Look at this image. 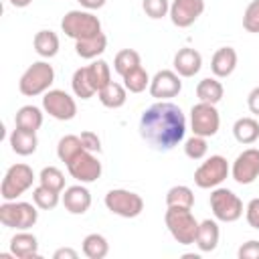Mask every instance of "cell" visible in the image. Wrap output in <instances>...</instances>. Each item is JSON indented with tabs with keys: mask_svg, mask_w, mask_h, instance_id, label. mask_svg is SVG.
Returning <instances> with one entry per match:
<instances>
[{
	"mask_svg": "<svg viewBox=\"0 0 259 259\" xmlns=\"http://www.w3.org/2000/svg\"><path fill=\"white\" fill-rule=\"evenodd\" d=\"M186 134V117L182 109L170 101H158L150 105L140 117V136L142 140L158 150L168 152L176 148Z\"/></svg>",
	"mask_w": 259,
	"mask_h": 259,
	"instance_id": "6da1fadb",
	"label": "cell"
},
{
	"mask_svg": "<svg viewBox=\"0 0 259 259\" xmlns=\"http://www.w3.org/2000/svg\"><path fill=\"white\" fill-rule=\"evenodd\" d=\"M164 223L170 231V235L174 237V241L178 245H192L196 241V233H198V221L194 219L190 208L184 206H168L166 214H164Z\"/></svg>",
	"mask_w": 259,
	"mask_h": 259,
	"instance_id": "7a4b0ae2",
	"label": "cell"
},
{
	"mask_svg": "<svg viewBox=\"0 0 259 259\" xmlns=\"http://www.w3.org/2000/svg\"><path fill=\"white\" fill-rule=\"evenodd\" d=\"M38 206L24 200H4L0 204V223L8 229L28 231L38 221Z\"/></svg>",
	"mask_w": 259,
	"mask_h": 259,
	"instance_id": "3957f363",
	"label": "cell"
},
{
	"mask_svg": "<svg viewBox=\"0 0 259 259\" xmlns=\"http://www.w3.org/2000/svg\"><path fill=\"white\" fill-rule=\"evenodd\" d=\"M55 81V69L47 61L32 63L18 81V91L26 97H36L40 93H47L49 87Z\"/></svg>",
	"mask_w": 259,
	"mask_h": 259,
	"instance_id": "277c9868",
	"label": "cell"
},
{
	"mask_svg": "<svg viewBox=\"0 0 259 259\" xmlns=\"http://www.w3.org/2000/svg\"><path fill=\"white\" fill-rule=\"evenodd\" d=\"M61 30L67 36L81 40V38H89V36L99 34L101 32V20L89 10H69L61 20Z\"/></svg>",
	"mask_w": 259,
	"mask_h": 259,
	"instance_id": "5b68a950",
	"label": "cell"
},
{
	"mask_svg": "<svg viewBox=\"0 0 259 259\" xmlns=\"http://www.w3.org/2000/svg\"><path fill=\"white\" fill-rule=\"evenodd\" d=\"M34 182V172L28 164H12L0 184V196L4 200H16L20 194H24Z\"/></svg>",
	"mask_w": 259,
	"mask_h": 259,
	"instance_id": "8992f818",
	"label": "cell"
},
{
	"mask_svg": "<svg viewBox=\"0 0 259 259\" xmlns=\"http://www.w3.org/2000/svg\"><path fill=\"white\" fill-rule=\"evenodd\" d=\"M210 210L217 221L223 223H235L243 217V200L229 188H214L210 192Z\"/></svg>",
	"mask_w": 259,
	"mask_h": 259,
	"instance_id": "52a82bcc",
	"label": "cell"
},
{
	"mask_svg": "<svg viewBox=\"0 0 259 259\" xmlns=\"http://www.w3.org/2000/svg\"><path fill=\"white\" fill-rule=\"evenodd\" d=\"M105 206L109 212H113L117 217L136 219L144 210V198L125 188H113L105 194Z\"/></svg>",
	"mask_w": 259,
	"mask_h": 259,
	"instance_id": "ba28073f",
	"label": "cell"
},
{
	"mask_svg": "<svg viewBox=\"0 0 259 259\" xmlns=\"http://www.w3.org/2000/svg\"><path fill=\"white\" fill-rule=\"evenodd\" d=\"M231 168L227 158L214 154L210 158H206L196 170H194V184L198 188H217L227 176H229Z\"/></svg>",
	"mask_w": 259,
	"mask_h": 259,
	"instance_id": "9c48e42d",
	"label": "cell"
},
{
	"mask_svg": "<svg viewBox=\"0 0 259 259\" xmlns=\"http://www.w3.org/2000/svg\"><path fill=\"white\" fill-rule=\"evenodd\" d=\"M219 125H221V115L212 103L198 101L196 105H192V109H190L192 134L202 136V138H212L219 132Z\"/></svg>",
	"mask_w": 259,
	"mask_h": 259,
	"instance_id": "30bf717a",
	"label": "cell"
},
{
	"mask_svg": "<svg viewBox=\"0 0 259 259\" xmlns=\"http://www.w3.org/2000/svg\"><path fill=\"white\" fill-rule=\"evenodd\" d=\"M42 109L59 121H69L77 115L75 99L63 89H49L42 97Z\"/></svg>",
	"mask_w": 259,
	"mask_h": 259,
	"instance_id": "8fae6325",
	"label": "cell"
},
{
	"mask_svg": "<svg viewBox=\"0 0 259 259\" xmlns=\"http://www.w3.org/2000/svg\"><path fill=\"white\" fill-rule=\"evenodd\" d=\"M67 170L75 180H79L83 184H89V182H95L101 176V162L93 156V152L81 150L75 158H71L67 162Z\"/></svg>",
	"mask_w": 259,
	"mask_h": 259,
	"instance_id": "7c38bea8",
	"label": "cell"
},
{
	"mask_svg": "<svg viewBox=\"0 0 259 259\" xmlns=\"http://www.w3.org/2000/svg\"><path fill=\"white\" fill-rule=\"evenodd\" d=\"M231 176L237 184H253L259 178V150L257 148L243 150L231 166Z\"/></svg>",
	"mask_w": 259,
	"mask_h": 259,
	"instance_id": "4fadbf2b",
	"label": "cell"
},
{
	"mask_svg": "<svg viewBox=\"0 0 259 259\" xmlns=\"http://www.w3.org/2000/svg\"><path fill=\"white\" fill-rule=\"evenodd\" d=\"M204 12V0H174L170 4V20L178 28L192 26Z\"/></svg>",
	"mask_w": 259,
	"mask_h": 259,
	"instance_id": "5bb4252c",
	"label": "cell"
},
{
	"mask_svg": "<svg viewBox=\"0 0 259 259\" xmlns=\"http://www.w3.org/2000/svg\"><path fill=\"white\" fill-rule=\"evenodd\" d=\"M182 89V81H180V75L176 71H170V69H162L158 71L152 81H150V95L164 101L168 97H176Z\"/></svg>",
	"mask_w": 259,
	"mask_h": 259,
	"instance_id": "9a60e30c",
	"label": "cell"
},
{
	"mask_svg": "<svg viewBox=\"0 0 259 259\" xmlns=\"http://www.w3.org/2000/svg\"><path fill=\"white\" fill-rule=\"evenodd\" d=\"M63 206L71 214H83L91 206V192L83 186V182L69 186V188H65V194H63Z\"/></svg>",
	"mask_w": 259,
	"mask_h": 259,
	"instance_id": "2e32d148",
	"label": "cell"
},
{
	"mask_svg": "<svg viewBox=\"0 0 259 259\" xmlns=\"http://www.w3.org/2000/svg\"><path fill=\"white\" fill-rule=\"evenodd\" d=\"M202 67V57L196 49L184 47L174 55V71L180 77H194Z\"/></svg>",
	"mask_w": 259,
	"mask_h": 259,
	"instance_id": "e0dca14e",
	"label": "cell"
},
{
	"mask_svg": "<svg viewBox=\"0 0 259 259\" xmlns=\"http://www.w3.org/2000/svg\"><path fill=\"white\" fill-rule=\"evenodd\" d=\"M237 67V51L233 47H221L210 59V71L214 77H229Z\"/></svg>",
	"mask_w": 259,
	"mask_h": 259,
	"instance_id": "ac0fdd59",
	"label": "cell"
},
{
	"mask_svg": "<svg viewBox=\"0 0 259 259\" xmlns=\"http://www.w3.org/2000/svg\"><path fill=\"white\" fill-rule=\"evenodd\" d=\"M10 253L18 259H32L38 257V241L32 233L20 231L10 239Z\"/></svg>",
	"mask_w": 259,
	"mask_h": 259,
	"instance_id": "d6986e66",
	"label": "cell"
},
{
	"mask_svg": "<svg viewBox=\"0 0 259 259\" xmlns=\"http://www.w3.org/2000/svg\"><path fill=\"white\" fill-rule=\"evenodd\" d=\"M10 146H12V152L18 154V156H30V154H34L36 152V146H38L36 132L14 127V132L10 134Z\"/></svg>",
	"mask_w": 259,
	"mask_h": 259,
	"instance_id": "ffe728a7",
	"label": "cell"
},
{
	"mask_svg": "<svg viewBox=\"0 0 259 259\" xmlns=\"http://www.w3.org/2000/svg\"><path fill=\"white\" fill-rule=\"evenodd\" d=\"M219 237H221V231H219V225L210 219L198 223V233H196V245L202 253H210L217 249L219 245Z\"/></svg>",
	"mask_w": 259,
	"mask_h": 259,
	"instance_id": "44dd1931",
	"label": "cell"
},
{
	"mask_svg": "<svg viewBox=\"0 0 259 259\" xmlns=\"http://www.w3.org/2000/svg\"><path fill=\"white\" fill-rule=\"evenodd\" d=\"M105 49H107V36L103 32L89 36V38L75 40V51L81 59H97Z\"/></svg>",
	"mask_w": 259,
	"mask_h": 259,
	"instance_id": "7402d4cb",
	"label": "cell"
},
{
	"mask_svg": "<svg viewBox=\"0 0 259 259\" xmlns=\"http://www.w3.org/2000/svg\"><path fill=\"white\" fill-rule=\"evenodd\" d=\"M97 95H99L101 105H105V107H109V109H117V107H121V105L125 103V99H127V89H125L121 83L111 81V83H107Z\"/></svg>",
	"mask_w": 259,
	"mask_h": 259,
	"instance_id": "603a6c76",
	"label": "cell"
},
{
	"mask_svg": "<svg viewBox=\"0 0 259 259\" xmlns=\"http://www.w3.org/2000/svg\"><path fill=\"white\" fill-rule=\"evenodd\" d=\"M14 123H16V127L36 132L42 125V111L36 105H22L14 115Z\"/></svg>",
	"mask_w": 259,
	"mask_h": 259,
	"instance_id": "cb8c5ba5",
	"label": "cell"
},
{
	"mask_svg": "<svg viewBox=\"0 0 259 259\" xmlns=\"http://www.w3.org/2000/svg\"><path fill=\"white\" fill-rule=\"evenodd\" d=\"M225 95V89H223V83L217 81L214 77H206L202 81H198L196 85V97L204 103H212L217 105Z\"/></svg>",
	"mask_w": 259,
	"mask_h": 259,
	"instance_id": "d4e9b609",
	"label": "cell"
},
{
	"mask_svg": "<svg viewBox=\"0 0 259 259\" xmlns=\"http://www.w3.org/2000/svg\"><path fill=\"white\" fill-rule=\"evenodd\" d=\"M233 136L239 144H253L259 138V121L255 117H239L233 125Z\"/></svg>",
	"mask_w": 259,
	"mask_h": 259,
	"instance_id": "484cf974",
	"label": "cell"
},
{
	"mask_svg": "<svg viewBox=\"0 0 259 259\" xmlns=\"http://www.w3.org/2000/svg\"><path fill=\"white\" fill-rule=\"evenodd\" d=\"M32 45H34V51L45 59H51L59 53V36L53 30H38L34 34Z\"/></svg>",
	"mask_w": 259,
	"mask_h": 259,
	"instance_id": "4316f807",
	"label": "cell"
},
{
	"mask_svg": "<svg viewBox=\"0 0 259 259\" xmlns=\"http://www.w3.org/2000/svg\"><path fill=\"white\" fill-rule=\"evenodd\" d=\"M87 75H89V81L95 93H99L107 83H111V69L103 59H97L95 63L87 65Z\"/></svg>",
	"mask_w": 259,
	"mask_h": 259,
	"instance_id": "83f0119b",
	"label": "cell"
},
{
	"mask_svg": "<svg viewBox=\"0 0 259 259\" xmlns=\"http://www.w3.org/2000/svg\"><path fill=\"white\" fill-rule=\"evenodd\" d=\"M109 253V243L103 235L91 233L83 239V255L89 259H103Z\"/></svg>",
	"mask_w": 259,
	"mask_h": 259,
	"instance_id": "f1b7e54d",
	"label": "cell"
},
{
	"mask_svg": "<svg viewBox=\"0 0 259 259\" xmlns=\"http://www.w3.org/2000/svg\"><path fill=\"white\" fill-rule=\"evenodd\" d=\"M142 65V57H140V53L138 51H134V49H121L117 55H115V59H113V69H115V73L117 75H125V73H130L132 69H136V67H140Z\"/></svg>",
	"mask_w": 259,
	"mask_h": 259,
	"instance_id": "f546056e",
	"label": "cell"
},
{
	"mask_svg": "<svg viewBox=\"0 0 259 259\" xmlns=\"http://www.w3.org/2000/svg\"><path fill=\"white\" fill-rule=\"evenodd\" d=\"M81 150H85V148H83V142H81L79 136H73V134L63 136V138L59 140V144H57V156H59V160L65 162V164H67L71 158H75Z\"/></svg>",
	"mask_w": 259,
	"mask_h": 259,
	"instance_id": "4dcf8cb0",
	"label": "cell"
},
{
	"mask_svg": "<svg viewBox=\"0 0 259 259\" xmlns=\"http://www.w3.org/2000/svg\"><path fill=\"white\" fill-rule=\"evenodd\" d=\"M150 81H152V79L148 77V71H146L142 65L123 75V87H125L130 93H142L146 87H150Z\"/></svg>",
	"mask_w": 259,
	"mask_h": 259,
	"instance_id": "1f68e13d",
	"label": "cell"
},
{
	"mask_svg": "<svg viewBox=\"0 0 259 259\" xmlns=\"http://www.w3.org/2000/svg\"><path fill=\"white\" fill-rule=\"evenodd\" d=\"M166 204H168V206L192 208V204H194V192H192L188 186H184V184L172 186V188L166 192Z\"/></svg>",
	"mask_w": 259,
	"mask_h": 259,
	"instance_id": "d6a6232c",
	"label": "cell"
},
{
	"mask_svg": "<svg viewBox=\"0 0 259 259\" xmlns=\"http://www.w3.org/2000/svg\"><path fill=\"white\" fill-rule=\"evenodd\" d=\"M71 87H73V93L81 99H89L95 95V89L89 81V75H87V67H81L73 73V79H71Z\"/></svg>",
	"mask_w": 259,
	"mask_h": 259,
	"instance_id": "836d02e7",
	"label": "cell"
},
{
	"mask_svg": "<svg viewBox=\"0 0 259 259\" xmlns=\"http://www.w3.org/2000/svg\"><path fill=\"white\" fill-rule=\"evenodd\" d=\"M38 182L55 192H63L65 188V174L57 166H45L38 174Z\"/></svg>",
	"mask_w": 259,
	"mask_h": 259,
	"instance_id": "e575fe53",
	"label": "cell"
},
{
	"mask_svg": "<svg viewBox=\"0 0 259 259\" xmlns=\"http://www.w3.org/2000/svg\"><path fill=\"white\" fill-rule=\"evenodd\" d=\"M59 194H61V192H55V190H51V188L38 184V186L32 190V202H34L38 208H42V210H53V208L59 204Z\"/></svg>",
	"mask_w": 259,
	"mask_h": 259,
	"instance_id": "d590c367",
	"label": "cell"
},
{
	"mask_svg": "<svg viewBox=\"0 0 259 259\" xmlns=\"http://www.w3.org/2000/svg\"><path fill=\"white\" fill-rule=\"evenodd\" d=\"M208 152V146H206V138L202 136H196L192 134V138H188L184 142V154L190 158V160H202Z\"/></svg>",
	"mask_w": 259,
	"mask_h": 259,
	"instance_id": "8d00e7d4",
	"label": "cell"
},
{
	"mask_svg": "<svg viewBox=\"0 0 259 259\" xmlns=\"http://www.w3.org/2000/svg\"><path fill=\"white\" fill-rule=\"evenodd\" d=\"M243 28L247 32H259V0H251L243 14Z\"/></svg>",
	"mask_w": 259,
	"mask_h": 259,
	"instance_id": "74e56055",
	"label": "cell"
},
{
	"mask_svg": "<svg viewBox=\"0 0 259 259\" xmlns=\"http://www.w3.org/2000/svg\"><path fill=\"white\" fill-rule=\"evenodd\" d=\"M142 8L150 18L158 20L170 12V2L168 0H142Z\"/></svg>",
	"mask_w": 259,
	"mask_h": 259,
	"instance_id": "f35d334b",
	"label": "cell"
},
{
	"mask_svg": "<svg viewBox=\"0 0 259 259\" xmlns=\"http://www.w3.org/2000/svg\"><path fill=\"white\" fill-rule=\"evenodd\" d=\"M237 255H239V259H259V241L251 239V241L243 243L239 247Z\"/></svg>",
	"mask_w": 259,
	"mask_h": 259,
	"instance_id": "ab89813d",
	"label": "cell"
},
{
	"mask_svg": "<svg viewBox=\"0 0 259 259\" xmlns=\"http://www.w3.org/2000/svg\"><path fill=\"white\" fill-rule=\"evenodd\" d=\"M81 142H83V148L85 150H89V152H101V142H99V138H97V134L95 132H81Z\"/></svg>",
	"mask_w": 259,
	"mask_h": 259,
	"instance_id": "60d3db41",
	"label": "cell"
},
{
	"mask_svg": "<svg viewBox=\"0 0 259 259\" xmlns=\"http://www.w3.org/2000/svg\"><path fill=\"white\" fill-rule=\"evenodd\" d=\"M245 217H247L249 227L259 229V198L249 200V204H247V208H245Z\"/></svg>",
	"mask_w": 259,
	"mask_h": 259,
	"instance_id": "b9f144b4",
	"label": "cell"
},
{
	"mask_svg": "<svg viewBox=\"0 0 259 259\" xmlns=\"http://www.w3.org/2000/svg\"><path fill=\"white\" fill-rule=\"evenodd\" d=\"M247 107L253 115H259V87L251 89L249 95H247Z\"/></svg>",
	"mask_w": 259,
	"mask_h": 259,
	"instance_id": "7bdbcfd3",
	"label": "cell"
},
{
	"mask_svg": "<svg viewBox=\"0 0 259 259\" xmlns=\"http://www.w3.org/2000/svg\"><path fill=\"white\" fill-rule=\"evenodd\" d=\"M77 257H79V253L71 247H61L53 253V259H77Z\"/></svg>",
	"mask_w": 259,
	"mask_h": 259,
	"instance_id": "ee69618b",
	"label": "cell"
},
{
	"mask_svg": "<svg viewBox=\"0 0 259 259\" xmlns=\"http://www.w3.org/2000/svg\"><path fill=\"white\" fill-rule=\"evenodd\" d=\"M105 2L107 0H79V4L83 8H87V10H99V8L105 6Z\"/></svg>",
	"mask_w": 259,
	"mask_h": 259,
	"instance_id": "f6af8a7d",
	"label": "cell"
},
{
	"mask_svg": "<svg viewBox=\"0 0 259 259\" xmlns=\"http://www.w3.org/2000/svg\"><path fill=\"white\" fill-rule=\"evenodd\" d=\"M30 2H32V0H10V4H12L14 8H26Z\"/></svg>",
	"mask_w": 259,
	"mask_h": 259,
	"instance_id": "bcb514c9",
	"label": "cell"
}]
</instances>
